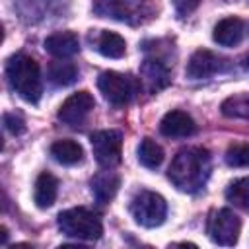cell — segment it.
<instances>
[{"mask_svg":"<svg viewBox=\"0 0 249 249\" xmlns=\"http://www.w3.org/2000/svg\"><path fill=\"white\" fill-rule=\"evenodd\" d=\"M210 175V154L204 148L181 150L167 169L169 181L183 193L200 191Z\"/></svg>","mask_w":249,"mask_h":249,"instance_id":"6da1fadb","label":"cell"},{"mask_svg":"<svg viewBox=\"0 0 249 249\" xmlns=\"http://www.w3.org/2000/svg\"><path fill=\"white\" fill-rule=\"evenodd\" d=\"M6 78L10 88L27 103H37L43 93L41 70L35 58L27 54H14L6 62Z\"/></svg>","mask_w":249,"mask_h":249,"instance_id":"7a4b0ae2","label":"cell"},{"mask_svg":"<svg viewBox=\"0 0 249 249\" xmlns=\"http://www.w3.org/2000/svg\"><path fill=\"white\" fill-rule=\"evenodd\" d=\"M58 228L64 235L74 237V239H84V241H95L103 233L101 218L93 210H88L84 206L60 212Z\"/></svg>","mask_w":249,"mask_h":249,"instance_id":"3957f363","label":"cell"},{"mask_svg":"<svg viewBox=\"0 0 249 249\" xmlns=\"http://www.w3.org/2000/svg\"><path fill=\"white\" fill-rule=\"evenodd\" d=\"M156 0H93V12L126 23H142L152 18Z\"/></svg>","mask_w":249,"mask_h":249,"instance_id":"277c9868","label":"cell"},{"mask_svg":"<svg viewBox=\"0 0 249 249\" xmlns=\"http://www.w3.org/2000/svg\"><path fill=\"white\" fill-rule=\"evenodd\" d=\"M97 88L103 93V97L113 103V105H126L130 103L138 89H140V82L128 74H121V72H101L97 78Z\"/></svg>","mask_w":249,"mask_h":249,"instance_id":"5b68a950","label":"cell"},{"mask_svg":"<svg viewBox=\"0 0 249 249\" xmlns=\"http://www.w3.org/2000/svg\"><path fill=\"white\" fill-rule=\"evenodd\" d=\"M130 214L142 228H158L167 216V202L158 193L140 191L130 202Z\"/></svg>","mask_w":249,"mask_h":249,"instance_id":"8992f818","label":"cell"},{"mask_svg":"<svg viewBox=\"0 0 249 249\" xmlns=\"http://www.w3.org/2000/svg\"><path fill=\"white\" fill-rule=\"evenodd\" d=\"M206 231L214 243L230 247V245L237 243V237L241 231V222L230 208H220V210L210 212Z\"/></svg>","mask_w":249,"mask_h":249,"instance_id":"52a82bcc","label":"cell"},{"mask_svg":"<svg viewBox=\"0 0 249 249\" xmlns=\"http://www.w3.org/2000/svg\"><path fill=\"white\" fill-rule=\"evenodd\" d=\"M91 150L97 163L105 169L115 167L121 161L123 136L119 130H97L91 134Z\"/></svg>","mask_w":249,"mask_h":249,"instance_id":"ba28073f","label":"cell"},{"mask_svg":"<svg viewBox=\"0 0 249 249\" xmlns=\"http://www.w3.org/2000/svg\"><path fill=\"white\" fill-rule=\"evenodd\" d=\"M226 68H228L226 58L214 54L208 49H198L191 54V58L187 62V68H185V74L191 80H202V78L214 76L218 72H224Z\"/></svg>","mask_w":249,"mask_h":249,"instance_id":"9c48e42d","label":"cell"},{"mask_svg":"<svg viewBox=\"0 0 249 249\" xmlns=\"http://www.w3.org/2000/svg\"><path fill=\"white\" fill-rule=\"evenodd\" d=\"M95 101L93 95L89 91H76L72 93L58 109V121H62L68 126H78L86 121V117L89 115V111L93 109Z\"/></svg>","mask_w":249,"mask_h":249,"instance_id":"30bf717a","label":"cell"},{"mask_svg":"<svg viewBox=\"0 0 249 249\" xmlns=\"http://www.w3.org/2000/svg\"><path fill=\"white\" fill-rule=\"evenodd\" d=\"M196 124L191 119V115H187L185 111H169L163 115L161 123H160V132L167 138H187L191 134H195Z\"/></svg>","mask_w":249,"mask_h":249,"instance_id":"8fae6325","label":"cell"},{"mask_svg":"<svg viewBox=\"0 0 249 249\" xmlns=\"http://www.w3.org/2000/svg\"><path fill=\"white\" fill-rule=\"evenodd\" d=\"M142 84L150 93H156L169 84V68L161 58H146L140 68Z\"/></svg>","mask_w":249,"mask_h":249,"instance_id":"7c38bea8","label":"cell"},{"mask_svg":"<svg viewBox=\"0 0 249 249\" xmlns=\"http://www.w3.org/2000/svg\"><path fill=\"white\" fill-rule=\"evenodd\" d=\"M214 41L222 47H235L245 37V23L239 18H224L214 25Z\"/></svg>","mask_w":249,"mask_h":249,"instance_id":"4fadbf2b","label":"cell"},{"mask_svg":"<svg viewBox=\"0 0 249 249\" xmlns=\"http://www.w3.org/2000/svg\"><path fill=\"white\" fill-rule=\"evenodd\" d=\"M45 51L56 58H70L80 51V39L72 31H58L45 39Z\"/></svg>","mask_w":249,"mask_h":249,"instance_id":"5bb4252c","label":"cell"},{"mask_svg":"<svg viewBox=\"0 0 249 249\" xmlns=\"http://www.w3.org/2000/svg\"><path fill=\"white\" fill-rule=\"evenodd\" d=\"M119 185H121V179H119L117 173H113V171H101V173H97V175L91 179V193H93V198H95L99 204H107V202L113 200V196L117 195Z\"/></svg>","mask_w":249,"mask_h":249,"instance_id":"9a60e30c","label":"cell"},{"mask_svg":"<svg viewBox=\"0 0 249 249\" xmlns=\"http://www.w3.org/2000/svg\"><path fill=\"white\" fill-rule=\"evenodd\" d=\"M56 193H58V181L53 173L43 171L39 173L37 181H35V191H33V200L39 208H49L53 206V202L56 200Z\"/></svg>","mask_w":249,"mask_h":249,"instance_id":"2e32d148","label":"cell"},{"mask_svg":"<svg viewBox=\"0 0 249 249\" xmlns=\"http://www.w3.org/2000/svg\"><path fill=\"white\" fill-rule=\"evenodd\" d=\"M95 51L105 58H121L126 51V43L119 33L113 31H99L95 39Z\"/></svg>","mask_w":249,"mask_h":249,"instance_id":"e0dca14e","label":"cell"},{"mask_svg":"<svg viewBox=\"0 0 249 249\" xmlns=\"http://www.w3.org/2000/svg\"><path fill=\"white\" fill-rule=\"evenodd\" d=\"M51 156L62 165H74V163H78L82 160L84 150L74 140H56L51 146Z\"/></svg>","mask_w":249,"mask_h":249,"instance_id":"ac0fdd59","label":"cell"},{"mask_svg":"<svg viewBox=\"0 0 249 249\" xmlns=\"http://www.w3.org/2000/svg\"><path fill=\"white\" fill-rule=\"evenodd\" d=\"M222 115L230 119H245L249 121V91L230 95L222 101Z\"/></svg>","mask_w":249,"mask_h":249,"instance_id":"d6986e66","label":"cell"},{"mask_svg":"<svg viewBox=\"0 0 249 249\" xmlns=\"http://www.w3.org/2000/svg\"><path fill=\"white\" fill-rule=\"evenodd\" d=\"M78 78V68L76 64L72 62H64V60H56L49 66V80L58 86V88H64V86H70L74 84Z\"/></svg>","mask_w":249,"mask_h":249,"instance_id":"ffe728a7","label":"cell"},{"mask_svg":"<svg viewBox=\"0 0 249 249\" xmlns=\"http://www.w3.org/2000/svg\"><path fill=\"white\" fill-rule=\"evenodd\" d=\"M138 161L144 165V167H150V169H156L161 165L163 161V148L152 140V138H144L138 146Z\"/></svg>","mask_w":249,"mask_h":249,"instance_id":"44dd1931","label":"cell"},{"mask_svg":"<svg viewBox=\"0 0 249 249\" xmlns=\"http://www.w3.org/2000/svg\"><path fill=\"white\" fill-rule=\"evenodd\" d=\"M226 198H228L233 206H237V208L249 212V177H243V179L233 181V183L226 189Z\"/></svg>","mask_w":249,"mask_h":249,"instance_id":"7402d4cb","label":"cell"},{"mask_svg":"<svg viewBox=\"0 0 249 249\" xmlns=\"http://www.w3.org/2000/svg\"><path fill=\"white\" fill-rule=\"evenodd\" d=\"M226 163L231 167H249V142L231 144L226 150Z\"/></svg>","mask_w":249,"mask_h":249,"instance_id":"603a6c76","label":"cell"},{"mask_svg":"<svg viewBox=\"0 0 249 249\" xmlns=\"http://www.w3.org/2000/svg\"><path fill=\"white\" fill-rule=\"evenodd\" d=\"M4 126H6V130L12 132L14 136H18V134H21V132L25 130L23 119L18 117V115H12V113H6V115H4Z\"/></svg>","mask_w":249,"mask_h":249,"instance_id":"cb8c5ba5","label":"cell"},{"mask_svg":"<svg viewBox=\"0 0 249 249\" xmlns=\"http://www.w3.org/2000/svg\"><path fill=\"white\" fill-rule=\"evenodd\" d=\"M198 4H200V0H173L175 12H177V16H181V18L193 14V12L198 8Z\"/></svg>","mask_w":249,"mask_h":249,"instance_id":"d4e9b609","label":"cell"},{"mask_svg":"<svg viewBox=\"0 0 249 249\" xmlns=\"http://www.w3.org/2000/svg\"><path fill=\"white\" fill-rule=\"evenodd\" d=\"M6 239H8V231L6 228H2V243H6Z\"/></svg>","mask_w":249,"mask_h":249,"instance_id":"484cf974","label":"cell"}]
</instances>
